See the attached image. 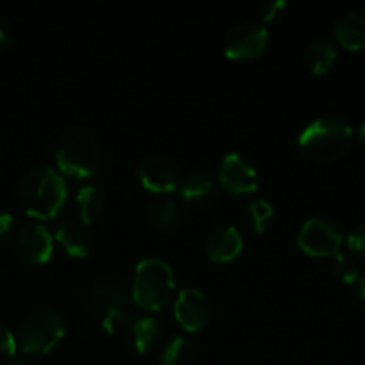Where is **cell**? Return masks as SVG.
<instances>
[{"instance_id":"cell-6","label":"cell","mask_w":365,"mask_h":365,"mask_svg":"<svg viewBox=\"0 0 365 365\" xmlns=\"http://www.w3.org/2000/svg\"><path fill=\"white\" fill-rule=\"evenodd\" d=\"M64 335V321L56 310L39 309L29 314L20 330V346L25 355L50 351Z\"/></svg>"},{"instance_id":"cell-4","label":"cell","mask_w":365,"mask_h":365,"mask_svg":"<svg viewBox=\"0 0 365 365\" xmlns=\"http://www.w3.org/2000/svg\"><path fill=\"white\" fill-rule=\"evenodd\" d=\"M175 289L173 269L159 257L143 259L135 267L132 294L135 303L146 310H159L170 302Z\"/></svg>"},{"instance_id":"cell-19","label":"cell","mask_w":365,"mask_h":365,"mask_svg":"<svg viewBox=\"0 0 365 365\" xmlns=\"http://www.w3.org/2000/svg\"><path fill=\"white\" fill-rule=\"evenodd\" d=\"M75 210H77L78 221L84 225L98 220L103 210L102 191L95 185H84L78 189L77 198H75Z\"/></svg>"},{"instance_id":"cell-13","label":"cell","mask_w":365,"mask_h":365,"mask_svg":"<svg viewBox=\"0 0 365 365\" xmlns=\"http://www.w3.org/2000/svg\"><path fill=\"white\" fill-rule=\"evenodd\" d=\"M217 195L216 182L205 171H196L180 184V198L189 207H207Z\"/></svg>"},{"instance_id":"cell-27","label":"cell","mask_w":365,"mask_h":365,"mask_svg":"<svg viewBox=\"0 0 365 365\" xmlns=\"http://www.w3.org/2000/svg\"><path fill=\"white\" fill-rule=\"evenodd\" d=\"M11 227H13V217L7 212H0V241L7 237Z\"/></svg>"},{"instance_id":"cell-9","label":"cell","mask_w":365,"mask_h":365,"mask_svg":"<svg viewBox=\"0 0 365 365\" xmlns=\"http://www.w3.org/2000/svg\"><path fill=\"white\" fill-rule=\"evenodd\" d=\"M217 178L227 191L234 195L253 192L259 185L257 171L248 160L239 153H227L217 164Z\"/></svg>"},{"instance_id":"cell-11","label":"cell","mask_w":365,"mask_h":365,"mask_svg":"<svg viewBox=\"0 0 365 365\" xmlns=\"http://www.w3.org/2000/svg\"><path fill=\"white\" fill-rule=\"evenodd\" d=\"M175 316L178 323L189 331H198L209 323L210 307L207 298L198 289L187 287L178 294L175 303Z\"/></svg>"},{"instance_id":"cell-29","label":"cell","mask_w":365,"mask_h":365,"mask_svg":"<svg viewBox=\"0 0 365 365\" xmlns=\"http://www.w3.org/2000/svg\"><path fill=\"white\" fill-rule=\"evenodd\" d=\"M356 296H359L362 302H365V277L356 280Z\"/></svg>"},{"instance_id":"cell-30","label":"cell","mask_w":365,"mask_h":365,"mask_svg":"<svg viewBox=\"0 0 365 365\" xmlns=\"http://www.w3.org/2000/svg\"><path fill=\"white\" fill-rule=\"evenodd\" d=\"M6 43H7V32H6V29H4V25L0 24V48H4V46H6Z\"/></svg>"},{"instance_id":"cell-8","label":"cell","mask_w":365,"mask_h":365,"mask_svg":"<svg viewBox=\"0 0 365 365\" xmlns=\"http://www.w3.org/2000/svg\"><path fill=\"white\" fill-rule=\"evenodd\" d=\"M269 45V32L262 24L242 21L232 27L225 38V52L230 59H252Z\"/></svg>"},{"instance_id":"cell-1","label":"cell","mask_w":365,"mask_h":365,"mask_svg":"<svg viewBox=\"0 0 365 365\" xmlns=\"http://www.w3.org/2000/svg\"><path fill=\"white\" fill-rule=\"evenodd\" d=\"M68 187L61 173L53 168L41 166L32 170L20 185V202L32 217L46 220L63 209Z\"/></svg>"},{"instance_id":"cell-20","label":"cell","mask_w":365,"mask_h":365,"mask_svg":"<svg viewBox=\"0 0 365 365\" xmlns=\"http://www.w3.org/2000/svg\"><path fill=\"white\" fill-rule=\"evenodd\" d=\"M180 217V205L173 196H160L150 207V220L159 228H171Z\"/></svg>"},{"instance_id":"cell-2","label":"cell","mask_w":365,"mask_h":365,"mask_svg":"<svg viewBox=\"0 0 365 365\" xmlns=\"http://www.w3.org/2000/svg\"><path fill=\"white\" fill-rule=\"evenodd\" d=\"M299 148L316 160H335L349 152L353 130L346 120L339 116H323L307 125L298 138Z\"/></svg>"},{"instance_id":"cell-5","label":"cell","mask_w":365,"mask_h":365,"mask_svg":"<svg viewBox=\"0 0 365 365\" xmlns=\"http://www.w3.org/2000/svg\"><path fill=\"white\" fill-rule=\"evenodd\" d=\"M91 305L107 334H125L134 321L127 291L116 280H103L91 291Z\"/></svg>"},{"instance_id":"cell-14","label":"cell","mask_w":365,"mask_h":365,"mask_svg":"<svg viewBox=\"0 0 365 365\" xmlns=\"http://www.w3.org/2000/svg\"><path fill=\"white\" fill-rule=\"evenodd\" d=\"M56 237L63 245V248L73 257H86L93 248L91 234L86 225L78 220H64L57 227Z\"/></svg>"},{"instance_id":"cell-10","label":"cell","mask_w":365,"mask_h":365,"mask_svg":"<svg viewBox=\"0 0 365 365\" xmlns=\"http://www.w3.org/2000/svg\"><path fill=\"white\" fill-rule=\"evenodd\" d=\"M14 245L21 259L31 264H45L53 250L52 235L39 223L21 225L16 232Z\"/></svg>"},{"instance_id":"cell-21","label":"cell","mask_w":365,"mask_h":365,"mask_svg":"<svg viewBox=\"0 0 365 365\" xmlns=\"http://www.w3.org/2000/svg\"><path fill=\"white\" fill-rule=\"evenodd\" d=\"M192 353H195V346H192L191 339L178 335V337L171 339L170 344L164 348L160 365H189Z\"/></svg>"},{"instance_id":"cell-24","label":"cell","mask_w":365,"mask_h":365,"mask_svg":"<svg viewBox=\"0 0 365 365\" xmlns=\"http://www.w3.org/2000/svg\"><path fill=\"white\" fill-rule=\"evenodd\" d=\"M14 353H16V339L6 327L0 324V360L7 362L9 359H13Z\"/></svg>"},{"instance_id":"cell-31","label":"cell","mask_w":365,"mask_h":365,"mask_svg":"<svg viewBox=\"0 0 365 365\" xmlns=\"http://www.w3.org/2000/svg\"><path fill=\"white\" fill-rule=\"evenodd\" d=\"M360 139H362V143L365 146V121L362 123V127H360Z\"/></svg>"},{"instance_id":"cell-15","label":"cell","mask_w":365,"mask_h":365,"mask_svg":"<svg viewBox=\"0 0 365 365\" xmlns=\"http://www.w3.org/2000/svg\"><path fill=\"white\" fill-rule=\"evenodd\" d=\"M242 250V235L232 225L220 227L212 232L207 242V252L209 257L216 262H228L235 259Z\"/></svg>"},{"instance_id":"cell-18","label":"cell","mask_w":365,"mask_h":365,"mask_svg":"<svg viewBox=\"0 0 365 365\" xmlns=\"http://www.w3.org/2000/svg\"><path fill=\"white\" fill-rule=\"evenodd\" d=\"M335 59H337V50H335L334 43L327 38L314 39L305 53L307 66L316 75H324L327 71H330L334 68Z\"/></svg>"},{"instance_id":"cell-25","label":"cell","mask_w":365,"mask_h":365,"mask_svg":"<svg viewBox=\"0 0 365 365\" xmlns=\"http://www.w3.org/2000/svg\"><path fill=\"white\" fill-rule=\"evenodd\" d=\"M348 246L355 253L365 255V223L359 225V227L348 235Z\"/></svg>"},{"instance_id":"cell-23","label":"cell","mask_w":365,"mask_h":365,"mask_svg":"<svg viewBox=\"0 0 365 365\" xmlns=\"http://www.w3.org/2000/svg\"><path fill=\"white\" fill-rule=\"evenodd\" d=\"M331 271H334L335 277H339L342 282H346V284H356V280L360 278V271L355 260L342 255V253H337V255L334 257Z\"/></svg>"},{"instance_id":"cell-12","label":"cell","mask_w":365,"mask_h":365,"mask_svg":"<svg viewBox=\"0 0 365 365\" xmlns=\"http://www.w3.org/2000/svg\"><path fill=\"white\" fill-rule=\"evenodd\" d=\"M178 168L173 160L163 155H152L139 168L143 185L153 192L173 191L178 184Z\"/></svg>"},{"instance_id":"cell-7","label":"cell","mask_w":365,"mask_h":365,"mask_svg":"<svg viewBox=\"0 0 365 365\" xmlns=\"http://www.w3.org/2000/svg\"><path fill=\"white\" fill-rule=\"evenodd\" d=\"M298 246L312 257H335L342 246V232L331 221L312 217L299 228Z\"/></svg>"},{"instance_id":"cell-26","label":"cell","mask_w":365,"mask_h":365,"mask_svg":"<svg viewBox=\"0 0 365 365\" xmlns=\"http://www.w3.org/2000/svg\"><path fill=\"white\" fill-rule=\"evenodd\" d=\"M284 0H273V2H262L259 7V18L264 21H269L277 16L280 11H284Z\"/></svg>"},{"instance_id":"cell-3","label":"cell","mask_w":365,"mask_h":365,"mask_svg":"<svg viewBox=\"0 0 365 365\" xmlns=\"http://www.w3.org/2000/svg\"><path fill=\"white\" fill-rule=\"evenodd\" d=\"M57 166L75 178L95 175L100 160V148L95 134L84 127H71L57 141Z\"/></svg>"},{"instance_id":"cell-16","label":"cell","mask_w":365,"mask_h":365,"mask_svg":"<svg viewBox=\"0 0 365 365\" xmlns=\"http://www.w3.org/2000/svg\"><path fill=\"white\" fill-rule=\"evenodd\" d=\"M125 337H127L128 346H130L132 351L139 353H148L150 349H153V346L159 342L160 337V327L159 321L153 319V317L145 316V317H134V321L130 323V327L125 331Z\"/></svg>"},{"instance_id":"cell-22","label":"cell","mask_w":365,"mask_h":365,"mask_svg":"<svg viewBox=\"0 0 365 365\" xmlns=\"http://www.w3.org/2000/svg\"><path fill=\"white\" fill-rule=\"evenodd\" d=\"M246 225L252 228L257 234H262L267 227H269L271 220H273V205H271L267 200H253L252 203H248L245 212Z\"/></svg>"},{"instance_id":"cell-17","label":"cell","mask_w":365,"mask_h":365,"mask_svg":"<svg viewBox=\"0 0 365 365\" xmlns=\"http://www.w3.org/2000/svg\"><path fill=\"white\" fill-rule=\"evenodd\" d=\"M335 36L348 50L365 48V13L349 11L335 24Z\"/></svg>"},{"instance_id":"cell-28","label":"cell","mask_w":365,"mask_h":365,"mask_svg":"<svg viewBox=\"0 0 365 365\" xmlns=\"http://www.w3.org/2000/svg\"><path fill=\"white\" fill-rule=\"evenodd\" d=\"M6 365H36L34 362H32L29 356H13V359H9L6 362Z\"/></svg>"}]
</instances>
